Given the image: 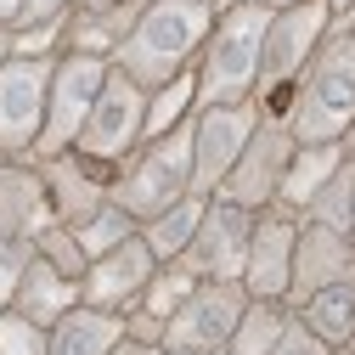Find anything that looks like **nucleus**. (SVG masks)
Instances as JSON below:
<instances>
[{"label":"nucleus","mask_w":355,"mask_h":355,"mask_svg":"<svg viewBox=\"0 0 355 355\" xmlns=\"http://www.w3.org/2000/svg\"><path fill=\"white\" fill-rule=\"evenodd\" d=\"M209 28H214V12L203 0H147L136 28H130V40L119 46L113 68L130 73L136 85H147V91H158V85L198 68V51H203Z\"/></svg>","instance_id":"1"},{"label":"nucleus","mask_w":355,"mask_h":355,"mask_svg":"<svg viewBox=\"0 0 355 355\" xmlns=\"http://www.w3.org/2000/svg\"><path fill=\"white\" fill-rule=\"evenodd\" d=\"M119 344H124V316L96 310L85 299L51 327V355H113Z\"/></svg>","instance_id":"21"},{"label":"nucleus","mask_w":355,"mask_h":355,"mask_svg":"<svg viewBox=\"0 0 355 355\" xmlns=\"http://www.w3.org/2000/svg\"><path fill=\"white\" fill-rule=\"evenodd\" d=\"M209 12H232V6H248V0H203Z\"/></svg>","instance_id":"39"},{"label":"nucleus","mask_w":355,"mask_h":355,"mask_svg":"<svg viewBox=\"0 0 355 355\" xmlns=\"http://www.w3.org/2000/svg\"><path fill=\"white\" fill-rule=\"evenodd\" d=\"M288 322H293V304L288 299H248V310H243V322H237L226 355H271L282 344Z\"/></svg>","instance_id":"24"},{"label":"nucleus","mask_w":355,"mask_h":355,"mask_svg":"<svg viewBox=\"0 0 355 355\" xmlns=\"http://www.w3.org/2000/svg\"><path fill=\"white\" fill-rule=\"evenodd\" d=\"M203 209H209V198H203V192H187L181 203H169V209H158L153 220H141L147 248H153L158 259H181V254L192 248L198 226H203Z\"/></svg>","instance_id":"22"},{"label":"nucleus","mask_w":355,"mask_h":355,"mask_svg":"<svg viewBox=\"0 0 355 355\" xmlns=\"http://www.w3.org/2000/svg\"><path fill=\"white\" fill-rule=\"evenodd\" d=\"M147 0H107V6H73L68 12V51L79 57H119V46L130 40Z\"/></svg>","instance_id":"18"},{"label":"nucleus","mask_w":355,"mask_h":355,"mask_svg":"<svg viewBox=\"0 0 355 355\" xmlns=\"http://www.w3.org/2000/svg\"><path fill=\"white\" fill-rule=\"evenodd\" d=\"M333 23H338V28H344V34H349V40H355V0H349V6H344V12H338V17H333Z\"/></svg>","instance_id":"38"},{"label":"nucleus","mask_w":355,"mask_h":355,"mask_svg":"<svg viewBox=\"0 0 355 355\" xmlns=\"http://www.w3.org/2000/svg\"><path fill=\"white\" fill-rule=\"evenodd\" d=\"M12 57H17V46H12V28H0V68H6Z\"/></svg>","instance_id":"37"},{"label":"nucleus","mask_w":355,"mask_h":355,"mask_svg":"<svg viewBox=\"0 0 355 355\" xmlns=\"http://www.w3.org/2000/svg\"><path fill=\"white\" fill-rule=\"evenodd\" d=\"M46 226H57V203L46 187V169L34 158H0V232L34 243Z\"/></svg>","instance_id":"17"},{"label":"nucleus","mask_w":355,"mask_h":355,"mask_svg":"<svg viewBox=\"0 0 355 355\" xmlns=\"http://www.w3.org/2000/svg\"><path fill=\"white\" fill-rule=\"evenodd\" d=\"M333 6L327 0H293V6L271 12L265 28V57H259V85H254V107L265 119H288L293 85L310 68V57L322 51V40L333 34Z\"/></svg>","instance_id":"4"},{"label":"nucleus","mask_w":355,"mask_h":355,"mask_svg":"<svg viewBox=\"0 0 355 355\" xmlns=\"http://www.w3.org/2000/svg\"><path fill=\"white\" fill-rule=\"evenodd\" d=\"M271 355H333V344H322L316 333H310V327L293 316V322H288V333H282V344H277Z\"/></svg>","instance_id":"32"},{"label":"nucleus","mask_w":355,"mask_h":355,"mask_svg":"<svg viewBox=\"0 0 355 355\" xmlns=\"http://www.w3.org/2000/svg\"><path fill=\"white\" fill-rule=\"evenodd\" d=\"M338 282H355V237L349 232H333V226H316V220H299L288 304L310 299L316 288H338Z\"/></svg>","instance_id":"15"},{"label":"nucleus","mask_w":355,"mask_h":355,"mask_svg":"<svg viewBox=\"0 0 355 355\" xmlns=\"http://www.w3.org/2000/svg\"><path fill=\"white\" fill-rule=\"evenodd\" d=\"M164 355H226V349H164Z\"/></svg>","instance_id":"40"},{"label":"nucleus","mask_w":355,"mask_h":355,"mask_svg":"<svg viewBox=\"0 0 355 355\" xmlns=\"http://www.w3.org/2000/svg\"><path fill=\"white\" fill-rule=\"evenodd\" d=\"M254 220L259 209H243L232 198H209L203 209V226L192 237V248L181 254L198 277H214V282H243V265H248V243H254Z\"/></svg>","instance_id":"12"},{"label":"nucleus","mask_w":355,"mask_h":355,"mask_svg":"<svg viewBox=\"0 0 355 355\" xmlns=\"http://www.w3.org/2000/svg\"><path fill=\"white\" fill-rule=\"evenodd\" d=\"M46 57H12L0 68V158H34L46 130V96H51Z\"/></svg>","instance_id":"9"},{"label":"nucleus","mask_w":355,"mask_h":355,"mask_svg":"<svg viewBox=\"0 0 355 355\" xmlns=\"http://www.w3.org/2000/svg\"><path fill=\"white\" fill-rule=\"evenodd\" d=\"M113 62L107 57H79V51H62L57 68H51V96H46V130H40V147L34 158H57L79 141L85 119H91L102 85H107Z\"/></svg>","instance_id":"6"},{"label":"nucleus","mask_w":355,"mask_h":355,"mask_svg":"<svg viewBox=\"0 0 355 355\" xmlns=\"http://www.w3.org/2000/svg\"><path fill=\"white\" fill-rule=\"evenodd\" d=\"M113 355H164V349H158V344H136V338H124Z\"/></svg>","instance_id":"35"},{"label":"nucleus","mask_w":355,"mask_h":355,"mask_svg":"<svg viewBox=\"0 0 355 355\" xmlns=\"http://www.w3.org/2000/svg\"><path fill=\"white\" fill-rule=\"evenodd\" d=\"M73 232H79V243H85V254L96 259V254H107V248H119V243H130V237L141 232V220L130 214L124 203H113V198H107V203H102L96 214H85V220H79Z\"/></svg>","instance_id":"28"},{"label":"nucleus","mask_w":355,"mask_h":355,"mask_svg":"<svg viewBox=\"0 0 355 355\" xmlns=\"http://www.w3.org/2000/svg\"><path fill=\"white\" fill-rule=\"evenodd\" d=\"M124 338H136V344H158V349H164V322L147 316V310H130V316H124Z\"/></svg>","instance_id":"34"},{"label":"nucleus","mask_w":355,"mask_h":355,"mask_svg":"<svg viewBox=\"0 0 355 355\" xmlns=\"http://www.w3.org/2000/svg\"><path fill=\"white\" fill-rule=\"evenodd\" d=\"M333 355H355V333H349V338H344V344H338Z\"/></svg>","instance_id":"41"},{"label":"nucleus","mask_w":355,"mask_h":355,"mask_svg":"<svg viewBox=\"0 0 355 355\" xmlns=\"http://www.w3.org/2000/svg\"><path fill=\"white\" fill-rule=\"evenodd\" d=\"M344 147H349V158H355V130H349V136H344Z\"/></svg>","instance_id":"43"},{"label":"nucleus","mask_w":355,"mask_h":355,"mask_svg":"<svg viewBox=\"0 0 355 355\" xmlns=\"http://www.w3.org/2000/svg\"><path fill=\"white\" fill-rule=\"evenodd\" d=\"M288 124L299 141H344L355 130V40L338 23L322 40V51L310 57V68L299 73Z\"/></svg>","instance_id":"3"},{"label":"nucleus","mask_w":355,"mask_h":355,"mask_svg":"<svg viewBox=\"0 0 355 355\" xmlns=\"http://www.w3.org/2000/svg\"><path fill=\"white\" fill-rule=\"evenodd\" d=\"M0 355H51V327L28 322L23 310H0Z\"/></svg>","instance_id":"30"},{"label":"nucleus","mask_w":355,"mask_h":355,"mask_svg":"<svg viewBox=\"0 0 355 355\" xmlns=\"http://www.w3.org/2000/svg\"><path fill=\"white\" fill-rule=\"evenodd\" d=\"M141 141H147V85H136L130 73H119V68H113L73 147H79L85 158L119 164V158L136 153Z\"/></svg>","instance_id":"7"},{"label":"nucleus","mask_w":355,"mask_h":355,"mask_svg":"<svg viewBox=\"0 0 355 355\" xmlns=\"http://www.w3.org/2000/svg\"><path fill=\"white\" fill-rule=\"evenodd\" d=\"M73 6H107V0H73Z\"/></svg>","instance_id":"44"},{"label":"nucleus","mask_w":355,"mask_h":355,"mask_svg":"<svg viewBox=\"0 0 355 355\" xmlns=\"http://www.w3.org/2000/svg\"><path fill=\"white\" fill-rule=\"evenodd\" d=\"M344 158H349V147H344V141H299V147H293V158H288V175H282L277 209L304 214V209H310V198H316V192L333 181V175L344 169Z\"/></svg>","instance_id":"19"},{"label":"nucleus","mask_w":355,"mask_h":355,"mask_svg":"<svg viewBox=\"0 0 355 355\" xmlns=\"http://www.w3.org/2000/svg\"><path fill=\"white\" fill-rule=\"evenodd\" d=\"M265 6H271V12H282V6H293V0H265Z\"/></svg>","instance_id":"42"},{"label":"nucleus","mask_w":355,"mask_h":355,"mask_svg":"<svg viewBox=\"0 0 355 355\" xmlns=\"http://www.w3.org/2000/svg\"><path fill=\"white\" fill-rule=\"evenodd\" d=\"M327 6H333V12H344V6H349V0H327Z\"/></svg>","instance_id":"45"},{"label":"nucleus","mask_w":355,"mask_h":355,"mask_svg":"<svg viewBox=\"0 0 355 355\" xmlns=\"http://www.w3.org/2000/svg\"><path fill=\"white\" fill-rule=\"evenodd\" d=\"M259 124V107L254 102H214V107H198L192 119V192L214 198L226 187V175L237 169L248 136Z\"/></svg>","instance_id":"8"},{"label":"nucleus","mask_w":355,"mask_h":355,"mask_svg":"<svg viewBox=\"0 0 355 355\" xmlns=\"http://www.w3.org/2000/svg\"><path fill=\"white\" fill-rule=\"evenodd\" d=\"M299 220H316V226H333V232H349L355 237V158H344V169L310 198V209Z\"/></svg>","instance_id":"27"},{"label":"nucleus","mask_w":355,"mask_h":355,"mask_svg":"<svg viewBox=\"0 0 355 355\" xmlns=\"http://www.w3.org/2000/svg\"><path fill=\"white\" fill-rule=\"evenodd\" d=\"M46 169V187H51V203H57V220L62 226H79L85 214H96L107 198H113V164L102 158H85L79 147L57 153V158H34Z\"/></svg>","instance_id":"16"},{"label":"nucleus","mask_w":355,"mask_h":355,"mask_svg":"<svg viewBox=\"0 0 355 355\" xmlns=\"http://www.w3.org/2000/svg\"><path fill=\"white\" fill-rule=\"evenodd\" d=\"M34 254H40V259H51L57 271L79 277V282H85V271H91V254H85L79 232H73V226H62V220H57V226H46V232L34 237Z\"/></svg>","instance_id":"29"},{"label":"nucleus","mask_w":355,"mask_h":355,"mask_svg":"<svg viewBox=\"0 0 355 355\" xmlns=\"http://www.w3.org/2000/svg\"><path fill=\"white\" fill-rule=\"evenodd\" d=\"M153 271H158V254H153V248H147V237L136 232L130 243H119V248H107V254H96V259H91V271H85L79 293H85V304H96V310L130 316V310L141 304V293H147Z\"/></svg>","instance_id":"13"},{"label":"nucleus","mask_w":355,"mask_h":355,"mask_svg":"<svg viewBox=\"0 0 355 355\" xmlns=\"http://www.w3.org/2000/svg\"><path fill=\"white\" fill-rule=\"evenodd\" d=\"M73 12V0H23V12H17V23L12 28H28V23H57V17H68Z\"/></svg>","instance_id":"33"},{"label":"nucleus","mask_w":355,"mask_h":355,"mask_svg":"<svg viewBox=\"0 0 355 355\" xmlns=\"http://www.w3.org/2000/svg\"><path fill=\"white\" fill-rule=\"evenodd\" d=\"M17 12H23V0H0V28H12Z\"/></svg>","instance_id":"36"},{"label":"nucleus","mask_w":355,"mask_h":355,"mask_svg":"<svg viewBox=\"0 0 355 355\" xmlns=\"http://www.w3.org/2000/svg\"><path fill=\"white\" fill-rule=\"evenodd\" d=\"M198 282H203V277L192 271L187 259H158V271H153V282H147V293H141V304H136V310H147V316H158V322L169 327V316L192 299V288H198Z\"/></svg>","instance_id":"26"},{"label":"nucleus","mask_w":355,"mask_h":355,"mask_svg":"<svg viewBox=\"0 0 355 355\" xmlns=\"http://www.w3.org/2000/svg\"><path fill=\"white\" fill-rule=\"evenodd\" d=\"M265 28H271V6L248 0V6L214 12V28L198 51V102H254L259 85V57H265Z\"/></svg>","instance_id":"2"},{"label":"nucleus","mask_w":355,"mask_h":355,"mask_svg":"<svg viewBox=\"0 0 355 355\" xmlns=\"http://www.w3.org/2000/svg\"><path fill=\"white\" fill-rule=\"evenodd\" d=\"M79 299H85V293H79V277L57 271L51 259H40V254H34V259H28V271H23V282H17L12 310H23V316L40 322V327H57Z\"/></svg>","instance_id":"20"},{"label":"nucleus","mask_w":355,"mask_h":355,"mask_svg":"<svg viewBox=\"0 0 355 355\" xmlns=\"http://www.w3.org/2000/svg\"><path fill=\"white\" fill-rule=\"evenodd\" d=\"M299 136H293V124L288 119H265L254 124V136L237 158V169L226 175V187H220V198H232L243 209H271L277 192H282V175H288V158H293Z\"/></svg>","instance_id":"10"},{"label":"nucleus","mask_w":355,"mask_h":355,"mask_svg":"<svg viewBox=\"0 0 355 355\" xmlns=\"http://www.w3.org/2000/svg\"><path fill=\"white\" fill-rule=\"evenodd\" d=\"M198 68L158 85V91H147V136H169V130H181L192 113H198Z\"/></svg>","instance_id":"25"},{"label":"nucleus","mask_w":355,"mask_h":355,"mask_svg":"<svg viewBox=\"0 0 355 355\" xmlns=\"http://www.w3.org/2000/svg\"><path fill=\"white\" fill-rule=\"evenodd\" d=\"M28 259H34V243H23V237H6V232H0V310H12L17 282H23V271H28Z\"/></svg>","instance_id":"31"},{"label":"nucleus","mask_w":355,"mask_h":355,"mask_svg":"<svg viewBox=\"0 0 355 355\" xmlns=\"http://www.w3.org/2000/svg\"><path fill=\"white\" fill-rule=\"evenodd\" d=\"M293 248H299V214H288L277 203L259 209L254 243H248V265H243L248 299H288V288H293Z\"/></svg>","instance_id":"14"},{"label":"nucleus","mask_w":355,"mask_h":355,"mask_svg":"<svg viewBox=\"0 0 355 355\" xmlns=\"http://www.w3.org/2000/svg\"><path fill=\"white\" fill-rule=\"evenodd\" d=\"M243 310H248V288L243 282H214L203 277L192 288V299L169 316L164 327V349H226L237 322H243Z\"/></svg>","instance_id":"11"},{"label":"nucleus","mask_w":355,"mask_h":355,"mask_svg":"<svg viewBox=\"0 0 355 355\" xmlns=\"http://www.w3.org/2000/svg\"><path fill=\"white\" fill-rule=\"evenodd\" d=\"M293 316L316 333L322 344H344L349 333H355V282H338V288H316L310 299H299L293 304Z\"/></svg>","instance_id":"23"},{"label":"nucleus","mask_w":355,"mask_h":355,"mask_svg":"<svg viewBox=\"0 0 355 355\" xmlns=\"http://www.w3.org/2000/svg\"><path fill=\"white\" fill-rule=\"evenodd\" d=\"M192 119L169 136H147L130 158L113 164V203H124L136 220H153L192 192Z\"/></svg>","instance_id":"5"}]
</instances>
